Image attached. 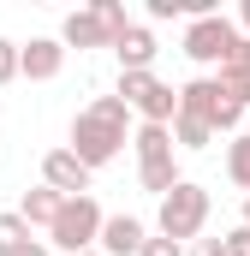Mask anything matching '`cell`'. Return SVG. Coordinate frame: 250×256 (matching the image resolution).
<instances>
[{
	"instance_id": "1",
	"label": "cell",
	"mask_w": 250,
	"mask_h": 256,
	"mask_svg": "<svg viewBox=\"0 0 250 256\" xmlns=\"http://www.w3.org/2000/svg\"><path fill=\"white\" fill-rule=\"evenodd\" d=\"M125 114H131V108H125L120 96H96L90 108H78V120H72V143H66V149H72L90 173L108 167V161L125 149Z\"/></svg>"
},
{
	"instance_id": "2",
	"label": "cell",
	"mask_w": 250,
	"mask_h": 256,
	"mask_svg": "<svg viewBox=\"0 0 250 256\" xmlns=\"http://www.w3.org/2000/svg\"><path fill=\"white\" fill-rule=\"evenodd\" d=\"M120 102L143 114V126H173L179 114V90L161 84L155 72H120Z\"/></svg>"
},
{
	"instance_id": "3",
	"label": "cell",
	"mask_w": 250,
	"mask_h": 256,
	"mask_svg": "<svg viewBox=\"0 0 250 256\" xmlns=\"http://www.w3.org/2000/svg\"><path fill=\"white\" fill-rule=\"evenodd\" d=\"M202 220H208V191H202V185L179 179L173 191L161 196V238L185 244V238H196V232H202Z\"/></svg>"
},
{
	"instance_id": "4",
	"label": "cell",
	"mask_w": 250,
	"mask_h": 256,
	"mask_svg": "<svg viewBox=\"0 0 250 256\" xmlns=\"http://www.w3.org/2000/svg\"><path fill=\"white\" fill-rule=\"evenodd\" d=\"M48 232H54V244L72 250V256L96 250V238H102V202H96V196H66Z\"/></svg>"
},
{
	"instance_id": "5",
	"label": "cell",
	"mask_w": 250,
	"mask_h": 256,
	"mask_svg": "<svg viewBox=\"0 0 250 256\" xmlns=\"http://www.w3.org/2000/svg\"><path fill=\"white\" fill-rule=\"evenodd\" d=\"M232 42H238V30L220 18V12H208V18H190V30H185V54L196 66H220L226 54H232Z\"/></svg>"
},
{
	"instance_id": "6",
	"label": "cell",
	"mask_w": 250,
	"mask_h": 256,
	"mask_svg": "<svg viewBox=\"0 0 250 256\" xmlns=\"http://www.w3.org/2000/svg\"><path fill=\"white\" fill-rule=\"evenodd\" d=\"M42 185L54 196H90V167H84L72 149H48V155H42Z\"/></svg>"
},
{
	"instance_id": "7",
	"label": "cell",
	"mask_w": 250,
	"mask_h": 256,
	"mask_svg": "<svg viewBox=\"0 0 250 256\" xmlns=\"http://www.w3.org/2000/svg\"><path fill=\"white\" fill-rule=\"evenodd\" d=\"M143 238H149V232H143L137 214H102V238H96L102 256H137V250H143Z\"/></svg>"
},
{
	"instance_id": "8",
	"label": "cell",
	"mask_w": 250,
	"mask_h": 256,
	"mask_svg": "<svg viewBox=\"0 0 250 256\" xmlns=\"http://www.w3.org/2000/svg\"><path fill=\"white\" fill-rule=\"evenodd\" d=\"M60 66H66V48H60V42H48V36L30 42V48H18V72L36 78V84H42V78H60Z\"/></svg>"
},
{
	"instance_id": "9",
	"label": "cell",
	"mask_w": 250,
	"mask_h": 256,
	"mask_svg": "<svg viewBox=\"0 0 250 256\" xmlns=\"http://www.w3.org/2000/svg\"><path fill=\"white\" fill-rule=\"evenodd\" d=\"M60 48H114V42H108V30H102V18H96V6H90V12H72V18H66Z\"/></svg>"
},
{
	"instance_id": "10",
	"label": "cell",
	"mask_w": 250,
	"mask_h": 256,
	"mask_svg": "<svg viewBox=\"0 0 250 256\" xmlns=\"http://www.w3.org/2000/svg\"><path fill=\"white\" fill-rule=\"evenodd\" d=\"M114 54H120L125 72H149V60H155V36H149L143 24H131L120 42H114Z\"/></svg>"
},
{
	"instance_id": "11",
	"label": "cell",
	"mask_w": 250,
	"mask_h": 256,
	"mask_svg": "<svg viewBox=\"0 0 250 256\" xmlns=\"http://www.w3.org/2000/svg\"><path fill=\"white\" fill-rule=\"evenodd\" d=\"M60 202L66 196H54L48 185H36V191H24V202H18V220H24V226H54Z\"/></svg>"
},
{
	"instance_id": "12",
	"label": "cell",
	"mask_w": 250,
	"mask_h": 256,
	"mask_svg": "<svg viewBox=\"0 0 250 256\" xmlns=\"http://www.w3.org/2000/svg\"><path fill=\"white\" fill-rule=\"evenodd\" d=\"M137 179H143V191L167 196L173 185H179V161H173V155H155V161H137Z\"/></svg>"
},
{
	"instance_id": "13",
	"label": "cell",
	"mask_w": 250,
	"mask_h": 256,
	"mask_svg": "<svg viewBox=\"0 0 250 256\" xmlns=\"http://www.w3.org/2000/svg\"><path fill=\"white\" fill-rule=\"evenodd\" d=\"M226 179H232L238 191H250V131L226 143Z\"/></svg>"
},
{
	"instance_id": "14",
	"label": "cell",
	"mask_w": 250,
	"mask_h": 256,
	"mask_svg": "<svg viewBox=\"0 0 250 256\" xmlns=\"http://www.w3.org/2000/svg\"><path fill=\"white\" fill-rule=\"evenodd\" d=\"M131 143H137V161H155V155H173V131H167V126H143L137 137H131Z\"/></svg>"
},
{
	"instance_id": "15",
	"label": "cell",
	"mask_w": 250,
	"mask_h": 256,
	"mask_svg": "<svg viewBox=\"0 0 250 256\" xmlns=\"http://www.w3.org/2000/svg\"><path fill=\"white\" fill-rule=\"evenodd\" d=\"M24 244H30V226L18 214H0V256H18Z\"/></svg>"
},
{
	"instance_id": "16",
	"label": "cell",
	"mask_w": 250,
	"mask_h": 256,
	"mask_svg": "<svg viewBox=\"0 0 250 256\" xmlns=\"http://www.w3.org/2000/svg\"><path fill=\"white\" fill-rule=\"evenodd\" d=\"M96 18H102V30H108V42H120L125 30H131V18H125V6H120V0H102V6H96Z\"/></svg>"
},
{
	"instance_id": "17",
	"label": "cell",
	"mask_w": 250,
	"mask_h": 256,
	"mask_svg": "<svg viewBox=\"0 0 250 256\" xmlns=\"http://www.w3.org/2000/svg\"><path fill=\"white\" fill-rule=\"evenodd\" d=\"M220 256H250V226L226 232V238H220Z\"/></svg>"
},
{
	"instance_id": "18",
	"label": "cell",
	"mask_w": 250,
	"mask_h": 256,
	"mask_svg": "<svg viewBox=\"0 0 250 256\" xmlns=\"http://www.w3.org/2000/svg\"><path fill=\"white\" fill-rule=\"evenodd\" d=\"M18 78V42H0V84Z\"/></svg>"
},
{
	"instance_id": "19",
	"label": "cell",
	"mask_w": 250,
	"mask_h": 256,
	"mask_svg": "<svg viewBox=\"0 0 250 256\" xmlns=\"http://www.w3.org/2000/svg\"><path fill=\"white\" fill-rule=\"evenodd\" d=\"M137 256H185V244H173V238H143Z\"/></svg>"
},
{
	"instance_id": "20",
	"label": "cell",
	"mask_w": 250,
	"mask_h": 256,
	"mask_svg": "<svg viewBox=\"0 0 250 256\" xmlns=\"http://www.w3.org/2000/svg\"><path fill=\"white\" fill-rule=\"evenodd\" d=\"M179 12H185V0H155L149 6V18H179Z\"/></svg>"
},
{
	"instance_id": "21",
	"label": "cell",
	"mask_w": 250,
	"mask_h": 256,
	"mask_svg": "<svg viewBox=\"0 0 250 256\" xmlns=\"http://www.w3.org/2000/svg\"><path fill=\"white\" fill-rule=\"evenodd\" d=\"M190 256H220V238H202V244H196Z\"/></svg>"
},
{
	"instance_id": "22",
	"label": "cell",
	"mask_w": 250,
	"mask_h": 256,
	"mask_svg": "<svg viewBox=\"0 0 250 256\" xmlns=\"http://www.w3.org/2000/svg\"><path fill=\"white\" fill-rule=\"evenodd\" d=\"M18 256H48V250H42V244H36V238H30V244H24V250H18Z\"/></svg>"
},
{
	"instance_id": "23",
	"label": "cell",
	"mask_w": 250,
	"mask_h": 256,
	"mask_svg": "<svg viewBox=\"0 0 250 256\" xmlns=\"http://www.w3.org/2000/svg\"><path fill=\"white\" fill-rule=\"evenodd\" d=\"M244 30H250V0H244Z\"/></svg>"
},
{
	"instance_id": "24",
	"label": "cell",
	"mask_w": 250,
	"mask_h": 256,
	"mask_svg": "<svg viewBox=\"0 0 250 256\" xmlns=\"http://www.w3.org/2000/svg\"><path fill=\"white\" fill-rule=\"evenodd\" d=\"M244 226H250V196H244Z\"/></svg>"
},
{
	"instance_id": "25",
	"label": "cell",
	"mask_w": 250,
	"mask_h": 256,
	"mask_svg": "<svg viewBox=\"0 0 250 256\" xmlns=\"http://www.w3.org/2000/svg\"><path fill=\"white\" fill-rule=\"evenodd\" d=\"M84 256H102V250H84Z\"/></svg>"
}]
</instances>
